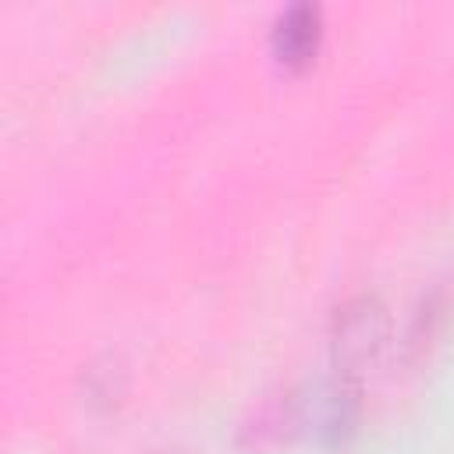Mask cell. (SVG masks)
<instances>
[{"mask_svg":"<svg viewBox=\"0 0 454 454\" xmlns=\"http://www.w3.org/2000/svg\"><path fill=\"white\" fill-rule=\"evenodd\" d=\"M319 46V11L312 4L287 7L273 25V50L284 64H305Z\"/></svg>","mask_w":454,"mask_h":454,"instance_id":"cell-1","label":"cell"}]
</instances>
